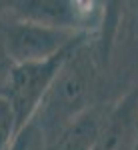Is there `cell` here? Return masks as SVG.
Wrapping results in <instances>:
<instances>
[{"mask_svg":"<svg viewBox=\"0 0 138 150\" xmlns=\"http://www.w3.org/2000/svg\"><path fill=\"white\" fill-rule=\"evenodd\" d=\"M44 148H46V136L32 122H28L16 134V138L8 150H44Z\"/></svg>","mask_w":138,"mask_h":150,"instance_id":"cell-8","label":"cell"},{"mask_svg":"<svg viewBox=\"0 0 138 150\" xmlns=\"http://www.w3.org/2000/svg\"><path fill=\"white\" fill-rule=\"evenodd\" d=\"M72 50L60 54V56L50 58V60H42V62L16 64L2 98H6V102L10 104L12 112L16 116V122H18V130H22L32 120L38 104L42 102V98L48 92L52 80L56 78L62 62L66 60V56Z\"/></svg>","mask_w":138,"mask_h":150,"instance_id":"cell-4","label":"cell"},{"mask_svg":"<svg viewBox=\"0 0 138 150\" xmlns=\"http://www.w3.org/2000/svg\"><path fill=\"white\" fill-rule=\"evenodd\" d=\"M92 150H138V84L110 104Z\"/></svg>","mask_w":138,"mask_h":150,"instance_id":"cell-5","label":"cell"},{"mask_svg":"<svg viewBox=\"0 0 138 150\" xmlns=\"http://www.w3.org/2000/svg\"><path fill=\"white\" fill-rule=\"evenodd\" d=\"M0 32L16 64L50 60L72 50L92 36L86 32L6 16L2 12V2H0Z\"/></svg>","mask_w":138,"mask_h":150,"instance_id":"cell-3","label":"cell"},{"mask_svg":"<svg viewBox=\"0 0 138 150\" xmlns=\"http://www.w3.org/2000/svg\"><path fill=\"white\" fill-rule=\"evenodd\" d=\"M14 68H16V62L10 56V52L6 48V42H4V36L0 32V96H4V92H6V86L10 82Z\"/></svg>","mask_w":138,"mask_h":150,"instance_id":"cell-9","label":"cell"},{"mask_svg":"<svg viewBox=\"0 0 138 150\" xmlns=\"http://www.w3.org/2000/svg\"><path fill=\"white\" fill-rule=\"evenodd\" d=\"M110 104H98L82 116H78L76 120H72L58 134L46 140L44 150H92L106 120Z\"/></svg>","mask_w":138,"mask_h":150,"instance_id":"cell-6","label":"cell"},{"mask_svg":"<svg viewBox=\"0 0 138 150\" xmlns=\"http://www.w3.org/2000/svg\"><path fill=\"white\" fill-rule=\"evenodd\" d=\"M92 40L102 64L104 100L116 102L138 84V0L106 2Z\"/></svg>","mask_w":138,"mask_h":150,"instance_id":"cell-2","label":"cell"},{"mask_svg":"<svg viewBox=\"0 0 138 150\" xmlns=\"http://www.w3.org/2000/svg\"><path fill=\"white\" fill-rule=\"evenodd\" d=\"M18 122L6 98L0 96V150H8L18 134Z\"/></svg>","mask_w":138,"mask_h":150,"instance_id":"cell-7","label":"cell"},{"mask_svg":"<svg viewBox=\"0 0 138 150\" xmlns=\"http://www.w3.org/2000/svg\"><path fill=\"white\" fill-rule=\"evenodd\" d=\"M92 36L66 56L30 120L46 140L90 108L108 104L104 100L102 64Z\"/></svg>","mask_w":138,"mask_h":150,"instance_id":"cell-1","label":"cell"}]
</instances>
